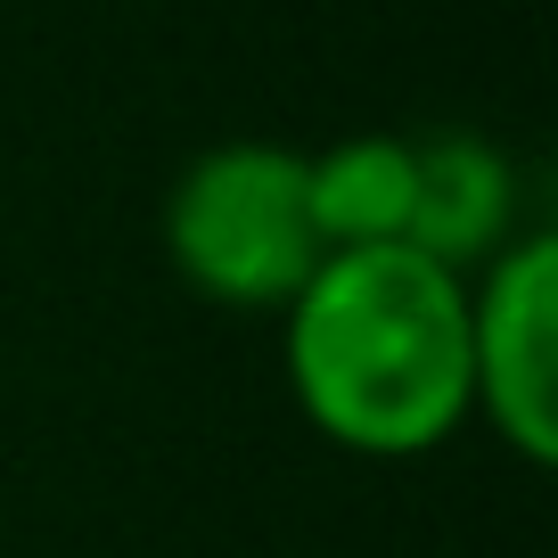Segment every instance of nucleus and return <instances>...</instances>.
Here are the masks:
<instances>
[{"mask_svg": "<svg viewBox=\"0 0 558 558\" xmlns=\"http://www.w3.org/2000/svg\"><path fill=\"white\" fill-rule=\"evenodd\" d=\"M288 395L353 460H427L469 418V279L418 246L320 255L279 313Z\"/></svg>", "mask_w": 558, "mask_h": 558, "instance_id": "obj_1", "label": "nucleus"}, {"mask_svg": "<svg viewBox=\"0 0 558 558\" xmlns=\"http://www.w3.org/2000/svg\"><path fill=\"white\" fill-rule=\"evenodd\" d=\"M157 239L190 296L222 313H288V296L320 271V239L304 214V148L288 140L197 148L165 190Z\"/></svg>", "mask_w": 558, "mask_h": 558, "instance_id": "obj_2", "label": "nucleus"}, {"mask_svg": "<svg viewBox=\"0 0 558 558\" xmlns=\"http://www.w3.org/2000/svg\"><path fill=\"white\" fill-rule=\"evenodd\" d=\"M469 418L509 460H558V239L525 222L493 263L469 271Z\"/></svg>", "mask_w": 558, "mask_h": 558, "instance_id": "obj_3", "label": "nucleus"}, {"mask_svg": "<svg viewBox=\"0 0 558 558\" xmlns=\"http://www.w3.org/2000/svg\"><path fill=\"white\" fill-rule=\"evenodd\" d=\"M525 230L518 165L501 140L485 132H427L418 140V197H411V239L427 263L469 279L476 263H493Z\"/></svg>", "mask_w": 558, "mask_h": 558, "instance_id": "obj_4", "label": "nucleus"}, {"mask_svg": "<svg viewBox=\"0 0 558 558\" xmlns=\"http://www.w3.org/2000/svg\"><path fill=\"white\" fill-rule=\"evenodd\" d=\"M411 197H418L411 132H345L329 148H304V214H313L320 255L402 246L411 239Z\"/></svg>", "mask_w": 558, "mask_h": 558, "instance_id": "obj_5", "label": "nucleus"}]
</instances>
